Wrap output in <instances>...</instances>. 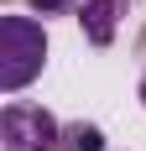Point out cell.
<instances>
[{"label":"cell","instance_id":"obj_4","mask_svg":"<svg viewBox=\"0 0 146 151\" xmlns=\"http://www.w3.org/2000/svg\"><path fill=\"white\" fill-rule=\"evenodd\" d=\"M78 5H84V0H26V11L42 16V21H52V16H78Z\"/></svg>","mask_w":146,"mask_h":151},{"label":"cell","instance_id":"obj_1","mask_svg":"<svg viewBox=\"0 0 146 151\" xmlns=\"http://www.w3.org/2000/svg\"><path fill=\"white\" fill-rule=\"evenodd\" d=\"M47 68V21L42 16H0V94H21Z\"/></svg>","mask_w":146,"mask_h":151},{"label":"cell","instance_id":"obj_5","mask_svg":"<svg viewBox=\"0 0 146 151\" xmlns=\"http://www.w3.org/2000/svg\"><path fill=\"white\" fill-rule=\"evenodd\" d=\"M136 99H141V109H146V73H141V83H136Z\"/></svg>","mask_w":146,"mask_h":151},{"label":"cell","instance_id":"obj_2","mask_svg":"<svg viewBox=\"0 0 146 151\" xmlns=\"http://www.w3.org/2000/svg\"><path fill=\"white\" fill-rule=\"evenodd\" d=\"M0 151H63L58 115L26 99H11L0 109Z\"/></svg>","mask_w":146,"mask_h":151},{"label":"cell","instance_id":"obj_3","mask_svg":"<svg viewBox=\"0 0 146 151\" xmlns=\"http://www.w3.org/2000/svg\"><path fill=\"white\" fill-rule=\"evenodd\" d=\"M131 16V0H84L78 5V26H84L89 47H110Z\"/></svg>","mask_w":146,"mask_h":151}]
</instances>
